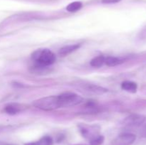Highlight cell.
Listing matches in <instances>:
<instances>
[{"instance_id":"1","label":"cell","mask_w":146,"mask_h":145,"mask_svg":"<svg viewBox=\"0 0 146 145\" xmlns=\"http://www.w3.org/2000/svg\"><path fill=\"white\" fill-rule=\"evenodd\" d=\"M31 58L41 67L49 66L54 63L56 59L55 54L47 48L35 51L31 54Z\"/></svg>"},{"instance_id":"2","label":"cell","mask_w":146,"mask_h":145,"mask_svg":"<svg viewBox=\"0 0 146 145\" xmlns=\"http://www.w3.org/2000/svg\"><path fill=\"white\" fill-rule=\"evenodd\" d=\"M33 105L38 109L45 111L54 110L61 107L58 97L56 95L44 97L36 100L33 102Z\"/></svg>"},{"instance_id":"3","label":"cell","mask_w":146,"mask_h":145,"mask_svg":"<svg viewBox=\"0 0 146 145\" xmlns=\"http://www.w3.org/2000/svg\"><path fill=\"white\" fill-rule=\"evenodd\" d=\"M61 107H68L78 105L83 101V98L80 95L74 92H66L58 95Z\"/></svg>"},{"instance_id":"4","label":"cell","mask_w":146,"mask_h":145,"mask_svg":"<svg viewBox=\"0 0 146 145\" xmlns=\"http://www.w3.org/2000/svg\"><path fill=\"white\" fill-rule=\"evenodd\" d=\"M136 139V136L132 133H123L118 135L112 142V145H131Z\"/></svg>"},{"instance_id":"5","label":"cell","mask_w":146,"mask_h":145,"mask_svg":"<svg viewBox=\"0 0 146 145\" xmlns=\"http://www.w3.org/2000/svg\"><path fill=\"white\" fill-rule=\"evenodd\" d=\"M145 121V117L139 114H133L126 117L123 121V125L127 127H138Z\"/></svg>"},{"instance_id":"6","label":"cell","mask_w":146,"mask_h":145,"mask_svg":"<svg viewBox=\"0 0 146 145\" xmlns=\"http://www.w3.org/2000/svg\"><path fill=\"white\" fill-rule=\"evenodd\" d=\"M25 108L26 107H24L21 104L11 103L5 107L4 110L7 113L9 114V115H16V114L24 110Z\"/></svg>"},{"instance_id":"7","label":"cell","mask_w":146,"mask_h":145,"mask_svg":"<svg viewBox=\"0 0 146 145\" xmlns=\"http://www.w3.org/2000/svg\"><path fill=\"white\" fill-rule=\"evenodd\" d=\"M81 132L84 137L89 139L90 140H91L92 139L95 138L96 136L99 135L96 128L91 127H84L81 128Z\"/></svg>"},{"instance_id":"8","label":"cell","mask_w":146,"mask_h":145,"mask_svg":"<svg viewBox=\"0 0 146 145\" xmlns=\"http://www.w3.org/2000/svg\"><path fill=\"white\" fill-rule=\"evenodd\" d=\"M80 46H81L80 44H71V45H65V46L60 48L59 51H58V53L62 56H66V55H69L71 53L78 50L80 48Z\"/></svg>"},{"instance_id":"9","label":"cell","mask_w":146,"mask_h":145,"mask_svg":"<svg viewBox=\"0 0 146 145\" xmlns=\"http://www.w3.org/2000/svg\"><path fill=\"white\" fill-rule=\"evenodd\" d=\"M121 88L127 92L135 93L138 89V85L133 81H124L121 84Z\"/></svg>"},{"instance_id":"10","label":"cell","mask_w":146,"mask_h":145,"mask_svg":"<svg viewBox=\"0 0 146 145\" xmlns=\"http://www.w3.org/2000/svg\"><path fill=\"white\" fill-rule=\"evenodd\" d=\"M123 62V61L121 58H117V57L108 56L105 58V63L108 66H116V65H118L122 63Z\"/></svg>"},{"instance_id":"11","label":"cell","mask_w":146,"mask_h":145,"mask_svg":"<svg viewBox=\"0 0 146 145\" xmlns=\"http://www.w3.org/2000/svg\"><path fill=\"white\" fill-rule=\"evenodd\" d=\"M105 57L104 55H98V56L95 57L94 58H93L91 61V66L93 67H101L105 63Z\"/></svg>"},{"instance_id":"12","label":"cell","mask_w":146,"mask_h":145,"mask_svg":"<svg viewBox=\"0 0 146 145\" xmlns=\"http://www.w3.org/2000/svg\"><path fill=\"white\" fill-rule=\"evenodd\" d=\"M83 7V4L81 1H74L66 7V10L69 12H76L81 9Z\"/></svg>"},{"instance_id":"13","label":"cell","mask_w":146,"mask_h":145,"mask_svg":"<svg viewBox=\"0 0 146 145\" xmlns=\"http://www.w3.org/2000/svg\"><path fill=\"white\" fill-rule=\"evenodd\" d=\"M86 89L88 90L91 91V92H94V93H97V94H102L108 91V90L105 89V88H101V87L98 86V85H91V84L87 85Z\"/></svg>"},{"instance_id":"14","label":"cell","mask_w":146,"mask_h":145,"mask_svg":"<svg viewBox=\"0 0 146 145\" xmlns=\"http://www.w3.org/2000/svg\"><path fill=\"white\" fill-rule=\"evenodd\" d=\"M38 145H53L54 141L52 138L48 136H46L40 139L39 140L37 141Z\"/></svg>"},{"instance_id":"15","label":"cell","mask_w":146,"mask_h":145,"mask_svg":"<svg viewBox=\"0 0 146 145\" xmlns=\"http://www.w3.org/2000/svg\"><path fill=\"white\" fill-rule=\"evenodd\" d=\"M104 136L102 135L99 134L98 136H96L95 138L90 140V144L91 145H101L104 143Z\"/></svg>"},{"instance_id":"16","label":"cell","mask_w":146,"mask_h":145,"mask_svg":"<svg viewBox=\"0 0 146 145\" xmlns=\"http://www.w3.org/2000/svg\"><path fill=\"white\" fill-rule=\"evenodd\" d=\"M121 0H102V2L104 4H114L121 1Z\"/></svg>"},{"instance_id":"17","label":"cell","mask_w":146,"mask_h":145,"mask_svg":"<svg viewBox=\"0 0 146 145\" xmlns=\"http://www.w3.org/2000/svg\"><path fill=\"white\" fill-rule=\"evenodd\" d=\"M141 134H142V136H144V137H146V127H144L143 129L142 130Z\"/></svg>"},{"instance_id":"18","label":"cell","mask_w":146,"mask_h":145,"mask_svg":"<svg viewBox=\"0 0 146 145\" xmlns=\"http://www.w3.org/2000/svg\"><path fill=\"white\" fill-rule=\"evenodd\" d=\"M25 145H38V143H37V142H31V143L26 144Z\"/></svg>"},{"instance_id":"19","label":"cell","mask_w":146,"mask_h":145,"mask_svg":"<svg viewBox=\"0 0 146 145\" xmlns=\"http://www.w3.org/2000/svg\"><path fill=\"white\" fill-rule=\"evenodd\" d=\"M78 145H82V144H78Z\"/></svg>"}]
</instances>
